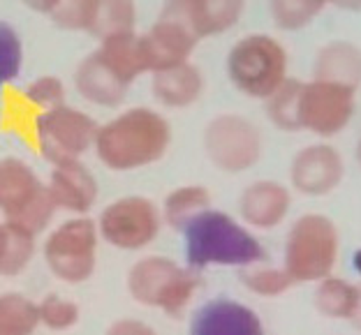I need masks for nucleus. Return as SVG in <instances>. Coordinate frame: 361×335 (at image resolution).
I'll use <instances>...</instances> for the list:
<instances>
[{
  "mask_svg": "<svg viewBox=\"0 0 361 335\" xmlns=\"http://www.w3.org/2000/svg\"><path fill=\"white\" fill-rule=\"evenodd\" d=\"M39 326L51 333H65L75 329L81 320V308L77 301H72L63 293H47L37 303Z\"/></svg>",
  "mask_w": 361,
  "mask_h": 335,
  "instance_id": "cd10ccee",
  "label": "nucleus"
},
{
  "mask_svg": "<svg viewBox=\"0 0 361 335\" xmlns=\"http://www.w3.org/2000/svg\"><path fill=\"white\" fill-rule=\"evenodd\" d=\"M47 190L56 213L61 210L70 217L88 215L100 197V185H97L95 174L81 160L54 165Z\"/></svg>",
  "mask_w": 361,
  "mask_h": 335,
  "instance_id": "ddd939ff",
  "label": "nucleus"
},
{
  "mask_svg": "<svg viewBox=\"0 0 361 335\" xmlns=\"http://www.w3.org/2000/svg\"><path fill=\"white\" fill-rule=\"evenodd\" d=\"M0 215L35 236L51 229L56 208L47 183L21 158L0 160Z\"/></svg>",
  "mask_w": 361,
  "mask_h": 335,
  "instance_id": "423d86ee",
  "label": "nucleus"
},
{
  "mask_svg": "<svg viewBox=\"0 0 361 335\" xmlns=\"http://www.w3.org/2000/svg\"><path fill=\"white\" fill-rule=\"evenodd\" d=\"M180 234H183L185 266L197 273L209 268L241 271L267 259V250L255 232L225 210H204Z\"/></svg>",
  "mask_w": 361,
  "mask_h": 335,
  "instance_id": "f257e3e1",
  "label": "nucleus"
},
{
  "mask_svg": "<svg viewBox=\"0 0 361 335\" xmlns=\"http://www.w3.org/2000/svg\"><path fill=\"white\" fill-rule=\"evenodd\" d=\"M30 10H37V12H44V14H51L56 10V5L61 3V0H23Z\"/></svg>",
  "mask_w": 361,
  "mask_h": 335,
  "instance_id": "72a5a7b5",
  "label": "nucleus"
},
{
  "mask_svg": "<svg viewBox=\"0 0 361 335\" xmlns=\"http://www.w3.org/2000/svg\"><path fill=\"white\" fill-rule=\"evenodd\" d=\"M313 77L350 91L361 86V49L352 42H329L317 51Z\"/></svg>",
  "mask_w": 361,
  "mask_h": 335,
  "instance_id": "aec40b11",
  "label": "nucleus"
},
{
  "mask_svg": "<svg viewBox=\"0 0 361 335\" xmlns=\"http://www.w3.org/2000/svg\"><path fill=\"white\" fill-rule=\"evenodd\" d=\"M95 225L100 241L121 252L149 250L165 227L160 206L142 194H126L106 203Z\"/></svg>",
  "mask_w": 361,
  "mask_h": 335,
  "instance_id": "6e6552de",
  "label": "nucleus"
},
{
  "mask_svg": "<svg viewBox=\"0 0 361 335\" xmlns=\"http://www.w3.org/2000/svg\"><path fill=\"white\" fill-rule=\"evenodd\" d=\"M204 153L216 169L225 174H243L257 165L264 141L257 125L236 113H220L204 127Z\"/></svg>",
  "mask_w": 361,
  "mask_h": 335,
  "instance_id": "1a4fd4ad",
  "label": "nucleus"
},
{
  "mask_svg": "<svg viewBox=\"0 0 361 335\" xmlns=\"http://www.w3.org/2000/svg\"><path fill=\"white\" fill-rule=\"evenodd\" d=\"M315 310L326 320L350 322L359 303V284H352L345 277L326 275L315 287Z\"/></svg>",
  "mask_w": 361,
  "mask_h": 335,
  "instance_id": "4be33fe9",
  "label": "nucleus"
},
{
  "mask_svg": "<svg viewBox=\"0 0 361 335\" xmlns=\"http://www.w3.org/2000/svg\"><path fill=\"white\" fill-rule=\"evenodd\" d=\"M39 329L37 303L19 291L0 293V335H32Z\"/></svg>",
  "mask_w": 361,
  "mask_h": 335,
  "instance_id": "b1692460",
  "label": "nucleus"
},
{
  "mask_svg": "<svg viewBox=\"0 0 361 335\" xmlns=\"http://www.w3.org/2000/svg\"><path fill=\"white\" fill-rule=\"evenodd\" d=\"M95 3L97 0H61L49 16H51V21L61 28L88 32L90 21H93Z\"/></svg>",
  "mask_w": 361,
  "mask_h": 335,
  "instance_id": "7c9ffc66",
  "label": "nucleus"
},
{
  "mask_svg": "<svg viewBox=\"0 0 361 335\" xmlns=\"http://www.w3.org/2000/svg\"><path fill=\"white\" fill-rule=\"evenodd\" d=\"M153 95L169 109H185L204 93V77L192 63H180L174 68L153 72Z\"/></svg>",
  "mask_w": 361,
  "mask_h": 335,
  "instance_id": "6ab92c4d",
  "label": "nucleus"
},
{
  "mask_svg": "<svg viewBox=\"0 0 361 335\" xmlns=\"http://www.w3.org/2000/svg\"><path fill=\"white\" fill-rule=\"evenodd\" d=\"M239 280L250 293L259 298H278L294 287V280L283 266H248L239 271Z\"/></svg>",
  "mask_w": 361,
  "mask_h": 335,
  "instance_id": "bb28decb",
  "label": "nucleus"
},
{
  "mask_svg": "<svg viewBox=\"0 0 361 335\" xmlns=\"http://www.w3.org/2000/svg\"><path fill=\"white\" fill-rule=\"evenodd\" d=\"M331 3L343 10H361V0H331Z\"/></svg>",
  "mask_w": 361,
  "mask_h": 335,
  "instance_id": "f704fd0d",
  "label": "nucleus"
},
{
  "mask_svg": "<svg viewBox=\"0 0 361 335\" xmlns=\"http://www.w3.org/2000/svg\"><path fill=\"white\" fill-rule=\"evenodd\" d=\"M75 84L79 95L86 102L97 104V107H118L126 100V95L130 91V81L123 79L114 65L100 53V49H95L93 53H88L81 65L77 68Z\"/></svg>",
  "mask_w": 361,
  "mask_h": 335,
  "instance_id": "a211bd4d",
  "label": "nucleus"
},
{
  "mask_svg": "<svg viewBox=\"0 0 361 335\" xmlns=\"http://www.w3.org/2000/svg\"><path fill=\"white\" fill-rule=\"evenodd\" d=\"M97 122L81 109L61 104L35 118V141L51 165L81 160L95 146Z\"/></svg>",
  "mask_w": 361,
  "mask_h": 335,
  "instance_id": "9d476101",
  "label": "nucleus"
},
{
  "mask_svg": "<svg viewBox=\"0 0 361 335\" xmlns=\"http://www.w3.org/2000/svg\"><path fill=\"white\" fill-rule=\"evenodd\" d=\"M352 326L355 329H359L361 331V287H359V303H357V310H355V315H352Z\"/></svg>",
  "mask_w": 361,
  "mask_h": 335,
  "instance_id": "c9c22d12",
  "label": "nucleus"
},
{
  "mask_svg": "<svg viewBox=\"0 0 361 335\" xmlns=\"http://www.w3.org/2000/svg\"><path fill=\"white\" fill-rule=\"evenodd\" d=\"M104 335H158V331L151 324H146L142 320H133V317H123L116 320L109 329L104 331Z\"/></svg>",
  "mask_w": 361,
  "mask_h": 335,
  "instance_id": "473e14b6",
  "label": "nucleus"
},
{
  "mask_svg": "<svg viewBox=\"0 0 361 335\" xmlns=\"http://www.w3.org/2000/svg\"><path fill=\"white\" fill-rule=\"evenodd\" d=\"M171 144V125L149 107H133L97 127L95 153L111 171H135L162 160Z\"/></svg>",
  "mask_w": 361,
  "mask_h": 335,
  "instance_id": "f03ea898",
  "label": "nucleus"
},
{
  "mask_svg": "<svg viewBox=\"0 0 361 335\" xmlns=\"http://www.w3.org/2000/svg\"><path fill=\"white\" fill-rule=\"evenodd\" d=\"M23 63L21 39L10 23L0 21V86L12 84L19 77Z\"/></svg>",
  "mask_w": 361,
  "mask_h": 335,
  "instance_id": "c756f323",
  "label": "nucleus"
},
{
  "mask_svg": "<svg viewBox=\"0 0 361 335\" xmlns=\"http://www.w3.org/2000/svg\"><path fill=\"white\" fill-rule=\"evenodd\" d=\"M227 75L243 95L267 100L287 79V51L271 35H245L227 56Z\"/></svg>",
  "mask_w": 361,
  "mask_h": 335,
  "instance_id": "0eeeda50",
  "label": "nucleus"
},
{
  "mask_svg": "<svg viewBox=\"0 0 361 335\" xmlns=\"http://www.w3.org/2000/svg\"><path fill=\"white\" fill-rule=\"evenodd\" d=\"M211 208V192L204 185H180L174 187L160 206L162 222L174 232H183V229L192 222L197 215Z\"/></svg>",
  "mask_w": 361,
  "mask_h": 335,
  "instance_id": "5701e85b",
  "label": "nucleus"
},
{
  "mask_svg": "<svg viewBox=\"0 0 361 335\" xmlns=\"http://www.w3.org/2000/svg\"><path fill=\"white\" fill-rule=\"evenodd\" d=\"M292 210L290 187L264 178L245 185L239 197L241 222L252 232H274L281 227Z\"/></svg>",
  "mask_w": 361,
  "mask_h": 335,
  "instance_id": "dca6fc26",
  "label": "nucleus"
},
{
  "mask_svg": "<svg viewBox=\"0 0 361 335\" xmlns=\"http://www.w3.org/2000/svg\"><path fill=\"white\" fill-rule=\"evenodd\" d=\"M345 160L331 144H310L290 162V183L303 197H326L343 183Z\"/></svg>",
  "mask_w": 361,
  "mask_h": 335,
  "instance_id": "f8f14e48",
  "label": "nucleus"
},
{
  "mask_svg": "<svg viewBox=\"0 0 361 335\" xmlns=\"http://www.w3.org/2000/svg\"><path fill=\"white\" fill-rule=\"evenodd\" d=\"M37 255V236L21 225L0 220V277H19Z\"/></svg>",
  "mask_w": 361,
  "mask_h": 335,
  "instance_id": "412c9836",
  "label": "nucleus"
},
{
  "mask_svg": "<svg viewBox=\"0 0 361 335\" xmlns=\"http://www.w3.org/2000/svg\"><path fill=\"white\" fill-rule=\"evenodd\" d=\"M352 268H355V273L361 277V248L352 255Z\"/></svg>",
  "mask_w": 361,
  "mask_h": 335,
  "instance_id": "e433bc0d",
  "label": "nucleus"
},
{
  "mask_svg": "<svg viewBox=\"0 0 361 335\" xmlns=\"http://www.w3.org/2000/svg\"><path fill=\"white\" fill-rule=\"evenodd\" d=\"M26 102L32 104L35 109L39 111H49V109H56L65 104V86L61 79L56 77H39L35 81H30L26 93Z\"/></svg>",
  "mask_w": 361,
  "mask_h": 335,
  "instance_id": "2f4dec72",
  "label": "nucleus"
},
{
  "mask_svg": "<svg viewBox=\"0 0 361 335\" xmlns=\"http://www.w3.org/2000/svg\"><path fill=\"white\" fill-rule=\"evenodd\" d=\"M135 30V3L133 0H97L88 32L100 39L123 35Z\"/></svg>",
  "mask_w": 361,
  "mask_h": 335,
  "instance_id": "a878e982",
  "label": "nucleus"
},
{
  "mask_svg": "<svg viewBox=\"0 0 361 335\" xmlns=\"http://www.w3.org/2000/svg\"><path fill=\"white\" fill-rule=\"evenodd\" d=\"M331 0H271V16L276 26L285 30H297L308 26Z\"/></svg>",
  "mask_w": 361,
  "mask_h": 335,
  "instance_id": "c85d7f7f",
  "label": "nucleus"
},
{
  "mask_svg": "<svg viewBox=\"0 0 361 335\" xmlns=\"http://www.w3.org/2000/svg\"><path fill=\"white\" fill-rule=\"evenodd\" d=\"M301 91L303 81L285 79L276 93L267 97V116L283 132L301 129Z\"/></svg>",
  "mask_w": 361,
  "mask_h": 335,
  "instance_id": "393cba45",
  "label": "nucleus"
},
{
  "mask_svg": "<svg viewBox=\"0 0 361 335\" xmlns=\"http://www.w3.org/2000/svg\"><path fill=\"white\" fill-rule=\"evenodd\" d=\"M245 0H167L162 19L185 26L197 39L225 32L239 21Z\"/></svg>",
  "mask_w": 361,
  "mask_h": 335,
  "instance_id": "4468645a",
  "label": "nucleus"
},
{
  "mask_svg": "<svg viewBox=\"0 0 361 335\" xmlns=\"http://www.w3.org/2000/svg\"><path fill=\"white\" fill-rule=\"evenodd\" d=\"M355 93L357 91L326 81H303L301 129H308L322 139L338 137L355 116Z\"/></svg>",
  "mask_w": 361,
  "mask_h": 335,
  "instance_id": "9b49d317",
  "label": "nucleus"
},
{
  "mask_svg": "<svg viewBox=\"0 0 361 335\" xmlns=\"http://www.w3.org/2000/svg\"><path fill=\"white\" fill-rule=\"evenodd\" d=\"M200 273L165 255L139 257L128 271V293L137 305L180 317L200 291Z\"/></svg>",
  "mask_w": 361,
  "mask_h": 335,
  "instance_id": "7ed1b4c3",
  "label": "nucleus"
},
{
  "mask_svg": "<svg viewBox=\"0 0 361 335\" xmlns=\"http://www.w3.org/2000/svg\"><path fill=\"white\" fill-rule=\"evenodd\" d=\"M355 158H357L359 167H361V137H359V141H357V148H355Z\"/></svg>",
  "mask_w": 361,
  "mask_h": 335,
  "instance_id": "4c0bfd02",
  "label": "nucleus"
},
{
  "mask_svg": "<svg viewBox=\"0 0 361 335\" xmlns=\"http://www.w3.org/2000/svg\"><path fill=\"white\" fill-rule=\"evenodd\" d=\"M190 335H267L264 322L250 305L218 296L192 312Z\"/></svg>",
  "mask_w": 361,
  "mask_h": 335,
  "instance_id": "2eb2a0df",
  "label": "nucleus"
},
{
  "mask_svg": "<svg viewBox=\"0 0 361 335\" xmlns=\"http://www.w3.org/2000/svg\"><path fill=\"white\" fill-rule=\"evenodd\" d=\"M197 42L200 39L185 26L160 16L146 35H139V46H142L146 72H160L174 68V65L188 63Z\"/></svg>",
  "mask_w": 361,
  "mask_h": 335,
  "instance_id": "f3484780",
  "label": "nucleus"
},
{
  "mask_svg": "<svg viewBox=\"0 0 361 335\" xmlns=\"http://www.w3.org/2000/svg\"><path fill=\"white\" fill-rule=\"evenodd\" d=\"M341 255L338 227L322 213H306L287 229L283 245V268L294 284H310L334 273Z\"/></svg>",
  "mask_w": 361,
  "mask_h": 335,
  "instance_id": "20e7f679",
  "label": "nucleus"
},
{
  "mask_svg": "<svg viewBox=\"0 0 361 335\" xmlns=\"http://www.w3.org/2000/svg\"><path fill=\"white\" fill-rule=\"evenodd\" d=\"M100 245L102 241L95 220L90 215H79L49 229L39 252L56 280L77 287L95 275Z\"/></svg>",
  "mask_w": 361,
  "mask_h": 335,
  "instance_id": "39448f33",
  "label": "nucleus"
}]
</instances>
